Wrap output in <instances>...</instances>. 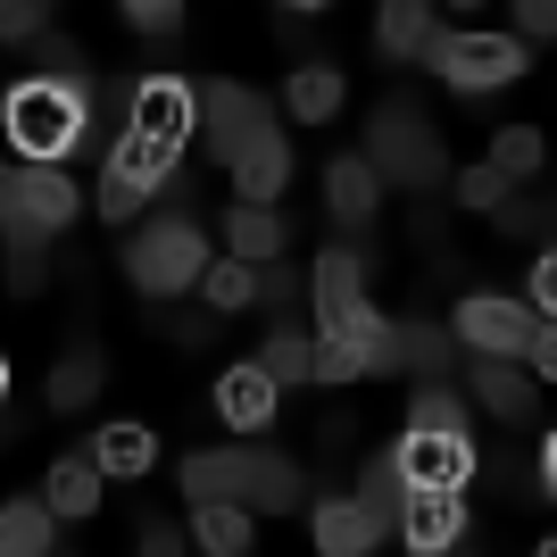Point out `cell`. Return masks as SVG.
<instances>
[{
  "mask_svg": "<svg viewBox=\"0 0 557 557\" xmlns=\"http://www.w3.org/2000/svg\"><path fill=\"white\" fill-rule=\"evenodd\" d=\"M150 325H159V333H175L184 349H200V342L216 333V317H166V308H150Z\"/></svg>",
  "mask_w": 557,
  "mask_h": 557,
  "instance_id": "f6af8a7d",
  "label": "cell"
},
{
  "mask_svg": "<svg viewBox=\"0 0 557 557\" xmlns=\"http://www.w3.org/2000/svg\"><path fill=\"white\" fill-rule=\"evenodd\" d=\"M458 342H474L483 358H533L541 317H533V300H508V292H466L458 300Z\"/></svg>",
  "mask_w": 557,
  "mask_h": 557,
  "instance_id": "5b68a950",
  "label": "cell"
},
{
  "mask_svg": "<svg viewBox=\"0 0 557 557\" xmlns=\"http://www.w3.org/2000/svg\"><path fill=\"white\" fill-rule=\"evenodd\" d=\"M125 25L141 34L150 59H175V42H184V9L175 0H125Z\"/></svg>",
  "mask_w": 557,
  "mask_h": 557,
  "instance_id": "4dcf8cb0",
  "label": "cell"
},
{
  "mask_svg": "<svg viewBox=\"0 0 557 557\" xmlns=\"http://www.w3.org/2000/svg\"><path fill=\"white\" fill-rule=\"evenodd\" d=\"M125 275L150 292V300H175L184 283H209V233L191 216H159L125 242Z\"/></svg>",
  "mask_w": 557,
  "mask_h": 557,
  "instance_id": "3957f363",
  "label": "cell"
},
{
  "mask_svg": "<svg viewBox=\"0 0 557 557\" xmlns=\"http://www.w3.org/2000/svg\"><path fill=\"white\" fill-rule=\"evenodd\" d=\"M141 200H150V191H134V184H116L109 166H100V191H92V209H100V225H125V216H141Z\"/></svg>",
  "mask_w": 557,
  "mask_h": 557,
  "instance_id": "ab89813d",
  "label": "cell"
},
{
  "mask_svg": "<svg viewBox=\"0 0 557 557\" xmlns=\"http://www.w3.org/2000/svg\"><path fill=\"white\" fill-rule=\"evenodd\" d=\"M449 557H483V549H449Z\"/></svg>",
  "mask_w": 557,
  "mask_h": 557,
  "instance_id": "816d5d0a",
  "label": "cell"
},
{
  "mask_svg": "<svg viewBox=\"0 0 557 557\" xmlns=\"http://www.w3.org/2000/svg\"><path fill=\"white\" fill-rule=\"evenodd\" d=\"M258 367L275 374V383H308V374H317V349H308L300 333H267V349H258Z\"/></svg>",
  "mask_w": 557,
  "mask_h": 557,
  "instance_id": "e575fe53",
  "label": "cell"
},
{
  "mask_svg": "<svg viewBox=\"0 0 557 557\" xmlns=\"http://www.w3.org/2000/svg\"><path fill=\"white\" fill-rule=\"evenodd\" d=\"M367 159H374V175H383V184H399V191H433V184L449 175L442 134H433V116H424V109H408V92H392L383 109H374Z\"/></svg>",
  "mask_w": 557,
  "mask_h": 557,
  "instance_id": "7a4b0ae2",
  "label": "cell"
},
{
  "mask_svg": "<svg viewBox=\"0 0 557 557\" xmlns=\"http://www.w3.org/2000/svg\"><path fill=\"white\" fill-rule=\"evenodd\" d=\"M449 358H458V342H449L442 325H399V374H417V392L442 383Z\"/></svg>",
  "mask_w": 557,
  "mask_h": 557,
  "instance_id": "4316f807",
  "label": "cell"
},
{
  "mask_svg": "<svg viewBox=\"0 0 557 557\" xmlns=\"http://www.w3.org/2000/svg\"><path fill=\"white\" fill-rule=\"evenodd\" d=\"M258 308L275 317V333H292V308H300V275H292V267H267V275H258Z\"/></svg>",
  "mask_w": 557,
  "mask_h": 557,
  "instance_id": "74e56055",
  "label": "cell"
},
{
  "mask_svg": "<svg viewBox=\"0 0 557 557\" xmlns=\"http://www.w3.org/2000/svg\"><path fill=\"white\" fill-rule=\"evenodd\" d=\"M474 399H483L491 417H508V424H524L533 417V383H524V367H516V358H474Z\"/></svg>",
  "mask_w": 557,
  "mask_h": 557,
  "instance_id": "7402d4cb",
  "label": "cell"
},
{
  "mask_svg": "<svg viewBox=\"0 0 557 557\" xmlns=\"http://www.w3.org/2000/svg\"><path fill=\"white\" fill-rule=\"evenodd\" d=\"M308 499V474L283 449H242V508H258V516H292Z\"/></svg>",
  "mask_w": 557,
  "mask_h": 557,
  "instance_id": "30bf717a",
  "label": "cell"
},
{
  "mask_svg": "<svg viewBox=\"0 0 557 557\" xmlns=\"http://www.w3.org/2000/svg\"><path fill=\"white\" fill-rule=\"evenodd\" d=\"M100 483H109V474H100L92 458H59L42 499H50V516H100Z\"/></svg>",
  "mask_w": 557,
  "mask_h": 557,
  "instance_id": "484cf974",
  "label": "cell"
},
{
  "mask_svg": "<svg viewBox=\"0 0 557 557\" xmlns=\"http://www.w3.org/2000/svg\"><path fill=\"white\" fill-rule=\"evenodd\" d=\"M191 533H200L209 557H250V508H242V499H225V508H191Z\"/></svg>",
  "mask_w": 557,
  "mask_h": 557,
  "instance_id": "f546056e",
  "label": "cell"
},
{
  "mask_svg": "<svg viewBox=\"0 0 557 557\" xmlns=\"http://www.w3.org/2000/svg\"><path fill=\"white\" fill-rule=\"evenodd\" d=\"M59 516L50 499H9L0 508V557H59V533H50Z\"/></svg>",
  "mask_w": 557,
  "mask_h": 557,
  "instance_id": "cb8c5ba5",
  "label": "cell"
},
{
  "mask_svg": "<svg viewBox=\"0 0 557 557\" xmlns=\"http://www.w3.org/2000/svg\"><path fill=\"white\" fill-rule=\"evenodd\" d=\"M84 458H92L100 474H116V483H134V474L159 466V433H150V424H100L92 442H84Z\"/></svg>",
  "mask_w": 557,
  "mask_h": 557,
  "instance_id": "2e32d148",
  "label": "cell"
},
{
  "mask_svg": "<svg viewBox=\"0 0 557 557\" xmlns=\"http://www.w3.org/2000/svg\"><path fill=\"white\" fill-rule=\"evenodd\" d=\"M275 125V109L250 92V84H233V75H216V84H200V134H209V150L233 166V150L242 141H258Z\"/></svg>",
  "mask_w": 557,
  "mask_h": 557,
  "instance_id": "52a82bcc",
  "label": "cell"
},
{
  "mask_svg": "<svg viewBox=\"0 0 557 557\" xmlns=\"http://www.w3.org/2000/svg\"><path fill=\"white\" fill-rule=\"evenodd\" d=\"M358 374H367V358L349 342H317V383H358Z\"/></svg>",
  "mask_w": 557,
  "mask_h": 557,
  "instance_id": "7bdbcfd3",
  "label": "cell"
},
{
  "mask_svg": "<svg viewBox=\"0 0 557 557\" xmlns=\"http://www.w3.org/2000/svg\"><path fill=\"white\" fill-rule=\"evenodd\" d=\"M374 200H383V175H374L367 150H349V159H333V166H325V209L342 216V225H367Z\"/></svg>",
  "mask_w": 557,
  "mask_h": 557,
  "instance_id": "e0dca14e",
  "label": "cell"
},
{
  "mask_svg": "<svg viewBox=\"0 0 557 557\" xmlns=\"http://www.w3.org/2000/svg\"><path fill=\"white\" fill-rule=\"evenodd\" d=\"M308 300H317V317H325V342H349V325L367 317V267H358V250H325L317 258Z\"/></svg>",
  "mask_w": 557,
  "mask_h": 557,
  "instance_id": "9c48e42d",
  "label": "cell"
},
{
  "mask_svg": "<svg viewBox=\"0 0 557 557\" xmlns=\"http://www.w3.org/2000/svg\"><path fill=\"white\" fill-rule=\"evenodd\" d=\"M225 250L242 258V267H283V216L233 200V209H225Z\"/></svg>",
  "mask_w": 557,
  "mask_h": 557,
  "instance_id": "44dd1931",
  "label": "cell"
},
{
  "mask_svg": "<svg viewBox=\"0 0 557 557\" xmlns=\"http://www.w3.org/2000/svg\"><path fill=\"white\" fill-rule=\"evenodd\" d=\"M258 275L267 267H242V258H216L209 283H200V300H209V317H242V308H258Z\"/></svg>",
  "mask_w": 557,
  "mask_h": 557,
  "instance_id": "f1b7e54d",
  "label": "cell"
},
{
  "mask_svg": "<svg viewBox=\"0 0 557 557\" xmlns=\"http://www.w3.org/2000/svg\"><path fill=\"white\" fill-rule=\"evenodd\" d=\"M533 308H541V325H557V250L533 267Z\"/></svg>",
  "mask_w": 557,
  "mask_h": 557,
  "instance_id": "bcb514c9",
  "label": "cell"
},
{
  "mask_svg": "<svg viewBox=\"0 0 557 557\" xmlns=\"http://www.w3.org/2000/svg\"><path fill=\"white\" fill-rule=\"evenodd\" d=\"M458 200L499 216V209H508V175H499V166H466V175H458Z\"/></svg>",
  "mask_w": 557,
  "mask_h": 557,
  "instance_id": "f35d334b",
  "label": "cell"
},
{
  "mask_svg": "<svg viewBox=\"0 0 557 557\" xmlns=\"http://www.w3.org/2000/svg\"><path fill=\"white\" fill-rule=\"evenodd\" d=\"M541 466H549V499H557V433H549V449H541Z\"/></svg>",
  "mask_w": 557,
  "mask_h": 557,
  "instance_id": "681fc988",
  "label": "cell"
},
{
  "mask_svg": "<svg viewBox=\"0 0 557 557\" xmlns=\"http://www.w3.org/2000/svg\"><path fill=\"white\" fill-rule=\"evenodd\" d=\"M109 175H116V184H134V191H166L184 166H175V150H166V141L116 134V141H109Z\"/></svg>",
  "mask_w": 557,
  "mask_h": 557,
  "instance_id": "d6986e66",
  "label": "cell"
},
{
  "mask_svg": "<svg viewBox=\"0 0 557 557\" xmlns=\"http://www.w3.org/2000/svg\"><path fill=\"white\" fill-rule=\"evenodd\" d=\"M533 557H557V541H541V549H533Z\"/></svg>",
  "mask_w": 557,
  "mask_h": 557,
  "instance_id": "f907efd6",
  "label": "cell"
},
{
  "mask_svg": "<svg viewBox=\"0 0 557 557\" xmlns=\"http://www.w3.org/2000/svg\"><path fill=\"white\" fill-rule=\"evenodd\" d=\"M408 433H449V442H474V417H466L458 392H417V408H408Z\"/></svg>",
  "mask_w": 557,
  "mask_h": 557,
  "instance_id": "1f68e13d",
  "label": "cell"
},
{
  "mask_svg": "<svg viewBox=\"0 0 557 557\" xmlns=\"http://www.w3.org/2000/svg\"><path fill=\"white\" fill-rule=\"evenodd\" d=\"M433 42H442V17H433L424 0H392V9L374 17V50H383V59H433Z\"/></svg>",
  "mask_w": 557,
  "mask_h": 557,
  "instance_id": "ac0fdd59",
  "label": "cell"
},
{
  "mask_svg": "<svg viewBox=\"0 0 557 557\" xmlns=\"http://www.w3.org/2000/svg\"><path fill=\"white\" fill-rule=\"evenodd\" d=\"M42 233H9V292H17V300H34V292H42Z\"/></svg>",
  "mask_w": 557,
  "mask_h": 557,
  "instance_id": "8d00e7d4",
  "label": "cell"
},
{
  "mask_svg": "<svg viewBox=\"0 0 557 557\" xmlns=\"http://www.w3.org/2000/svg\"><path fill=\"white\" fill-rule=\"evenodd\" d=\"M433 75L466 100L499 92V84L524 75V42H516V34H442V42H433Z\"/></svg>",
  "mask_w": 557,
  "mask_h": 557,
  "instance_id": "277c9868",
  "label": "cell"
},
{
  "mask_svg": "<svg viewBox=\"0 0 557 557\" xmlns=\"http://www.w3.org/2000/svg\"><path fill=\"white\" fill-rule=\"evenodd\" d=\"M399 466L417 491H458L474 474V442H449V433H399Z\"/></svg>",
  "mask_w": 557,
  "mask_h": 557,
  "instance_id": "7c38bea8",
  "label": "cell"
},
{
  "mask_svg": "<svg viewBox=\"0 0 557 557\" xmlns=\"http://www.w3.org/2000/svg\"><path fill=\"white\" fill-rule=\"evenodd\" d=\"M141 557H184V533H175V524H159V516H150V524H141Z\"/></svg>",
  "mask_w": 557,
  "mask_h": 557,
  "instance_id": "7dc6e473",
  "label": "cell"
},
{
  "mask_svg": "<svg viewBox=\"0 0 557 557\" xmlns=\"http://www.w3.org/2000/svg\"><path fill=\"white\" fill-rule=\"evenodd\" d=\"M191 125H200V84H184V75H141L134 134H141V141H166V150H184Z\"/></svg>",
  "mask_w": 557,
  "mask_h": 557,
  "instance_id": "ba28073f",
  "label": "cell"
},
{
  "mask_svg": "<svg viewBox=\"0 0 557 557\" xmlns=\"http://www.w3.org/2000/svg\"><path fill=\"white\" fill-rule=\"evenodd\" d=\"M92 84H50V75H34V84H17L9 92V141L25 150V166H50L67 159L75 141H84V116H92Z\"/></svg>",
  "mask_w": 557,
  "mask_h": 557,
  "instance_id": "6da1fadb",
  "label": "cell"
},
{
  "mask_svg": "<svg viewBox=\"0 0 557 557\" xmlns=\"http://www.w3.org/2000/svg\"><path fill=\"white\" fill-rule=\"evenodd\" d=\"M533 367L557 383V325H541V342H533Z\"/></svg>",
  "mask_w": 557,
  "mask_h": 557,
  "instance_id": "c3c4849f",
  "label": "cell"
},
{
  "mask_svg": "<svg viewBox=\"0 0 557 557\" xmlns=\"http://www.w3.org/2000/svg\"><path fill=\"white\" fill-rule=\"evenodd\" d=\"M283 109L300 116V125H325V116L342 109V67H325V59L292 67V84H283Z\"/></svg>",
  "mask_w": 557,
  "mask_h": 557,
  "instance_id": "d4e9b609",
  "label": "cell"
},
{
  "mask_svg": "<svg viewBox=\"0 0 557 557\" xmlns=\"http://www.w3.org/2000/svg\"><path fill=\"white\" fill-rule=\"evenodd\" d=\"M216 417L233 424V433H267L275 424V374L258 367H225V383H216Z\"/></svg>",
  "mask_w": 557,
  "mask_h": 557,
  "instance_id": "5bb4252c",
  "label": "cell"
},
{
  "mask_svg": "<svg viewBox=\"0 0 557 557\" xmlns=\"http://www.w3.org/2000/svg\"><path fill=\"white\" fill-rule=\"evenodd\" d=\"M100 383H109V358H100V349H67V358L50 367V408H59V417H75Z\"/></svg>",
  "mask_w": 557,
  "mask_h": 557,
  "instance_id": "83f0119b",
  "label": "cell"
},
{
  "mask_svg": "<svg viewBox=\"0 0 557 557\" xmlns=\"http://www.w3.org/2000/svg\"><path fill=\"white\" fill-rule=\"evenodd\" d=\"M0 200H9V233H67L75 209H84V191L59 175V166H9V184H0Z\"/></svg>",
  "mask_w": 557,
  "mask_h": 557,
  "instance_id": "8992f818",
  "label": "cell"
},
{
  "mask_svg": "<svg viewBox=\"0 0 557 557\" xmlns=\"http://www.w3.org/2000/svg\"><path fill=\"white\" fill-rule=\"evenodd\" d=\"M516 42L533 50V42H557V0H516Z\"/></svg>",
  "mask_w": 557,
  "mask_h": 557,
  "instance_id": "60d3db41",
  "label": "cell"
},
{
  "mask_svg": "<svg viewBox=\"0 0 557 557\" xmlns=\"http://www.w3.org/2000/svg\"><path fill=\"white\" fill-rule=\"evenodd\" d=\"M59 557H75V549H59Z\"/></svg>",
  "mask_w": 557,
  "mask_h": 557,
  "instance_id": "f5cc1de1",
  "label": "cell"
},
{
  "mask_svg": "<svg viewBox=\"0 0 557 557\" xmlns=\"http://www.w3.org/2000/svg\"><path fill=\"white\" fill-rule=\"evenodd\" d=\"M283 184H292V150H283V125H267L258 141L233 150V200L242 209H275Z\"/></svg>",
  "mask_w": 557,
  "mask_h": 557,
  "instance_id": "8fae6325",
  "label": "cell"
},
{
  "mask_svg": "<svg viewBox=\"0 0 557 557\" xmlns=\"http://www.w3.org/2000/svg\"><path fill=\"white\" fill-rule=\"evenodd\" d=\"M349 349H358V358H367V374H399V325H383V317H358V325H349Z\"/></svg>",
  "mask_w": 557,
  "mask_h": 557,
  "instance_id": "d6a6232c",
  "label": "cell"
},
{
  "mask_svg": "<svg viewBox=\"0 0 557 557\" xmlns=\"http://www.w3.org/2000/svg\"><path fill=\"white\" fill-rule=\"evenodd\" d=\"M0 34L42 50V42H50V9H25V0H9V9H0Z\"/></svg>",
  "mask_w": 557,
  "mask_h": 557,
  "instance_id": "b9f144b4",
  "label": "cell"
},
{
  "mask_svg": "<svg viewBox=\"0 0 557 557\" xmlns=\"http://www.w3.org/2000/svg\"><path fill=\"white\" fill-rule=\"evenodd\" d=\"M317 449H325V458H349V449H358V417H349V408H333V417L317 424Z\"/></svg>",
  "mask_w": 557,
  "mask_h": 557,
  "instance_id": "ee69618b",
  "label": "cell"
},
{
  "mask_svg": "<svg viewBox=\"0 0 557 557\" xmlns=\"http://www.w3.org/2000/svg\"><path fill=\"white\" fill-rule=\"evenodd\" d=\"M499 242H557V200H508L499 209Z\"/></svg>",
  "mask_w": 557,
  "mask_h": 557,
  "instance_id": "836d02e7",
  "label": "cell"
},
{
  "mask_svg": "<svg viewBox=\"0 0 557 557\" xmlns=\"http://www.w3.org/2000/svg\"><path fill=\"white\" fill-rule=\"evenodd\" d=\"M408 499H417V483H408V466H399V449H374L367 474H358V508L374 516V533H392V524H408Z\"/></svg>",
  "mask_w": 557,
  "mask_h": 557,
  "instance_id": "9a60e30c",
  "label": "cell"
},
{
  "mask_svg": "<svg viewBox=\"0 0 557 557\" xmlns=\"http://www.w3.org/2000/svg\"><path fill=\"white\" fill-rule=\"evenodd\" d=\"M175 483L191 508H225V499H242V449H191Z\"/></svg>",
  "mask_w": 557,
  "mask_h": 557,
  "instance_id": "ffe728a7",
  "label": "cell"
},
{
  "mask_svg": "<svg viewBox=\"0 0 557 557\" xmlns=\"http://www.w3.org/2000/svg\"><path fill=\"white\" fill-rule=\"evenodd\" d=\"M374 516L358 508V499H325L317 508V557H374Z\"/></svg>",
  "mask_w": 557,
  "mask_h": 557,
  "instance_id": "603a6c76",
  "label": "cell"
},
{
  "mask_svg": "<svg viewBox=\"0 0 557 557\" xmlns=\"http://www.w3.org/2000/svg\"><path fill=\"white\" fill-rule=\"evenodd\" d=\"M399 533H408V549H417V557H449V549H466V499H458V491H417Z\"/></svg>",
  "mask_w": 557,
  "mask_h": 557,
  "instance_id": "4fadbf2b",
  "label": "cell"
},
{
  "mask_svg": "<svg viewBox=\"0 0 557 557\" xmlns=\"http://www.w3.org/2000/svg\"><path fill=\"white\" fill-rule=\"evenodd\" d=\"M491 166H499L508 184H524V175H541V134H533V125H508V134L491 141Z\"/></svg>",
  "mask_w": 557,
  "mask_h": 557,
  "instance_id": "d590c367",
  "label": "cell"
}]
</instances>
